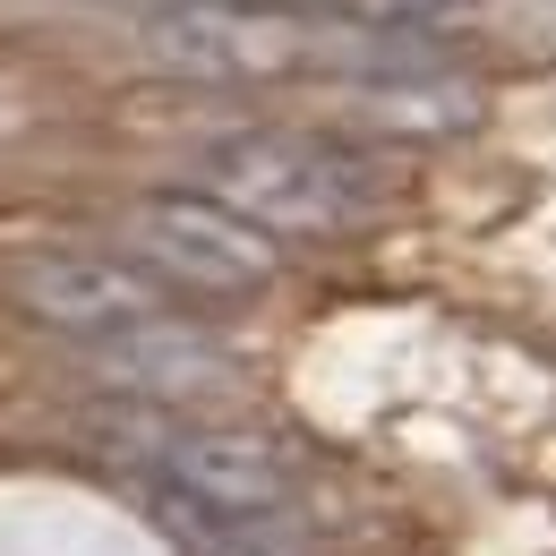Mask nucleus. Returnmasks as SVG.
<instances>
[{"label":"nucleus","mask_w":556,"mask_h":556,"mask_svg":"<svg viewBox=\"0 0 556 556\" xmlns=\"http://www.w3.org/2000/svg\"><path fill=\"white\" fill-rule=\"evenodd\" d=\"M198 198H214L223 214H240L249 231L266 240H351L368 231L394 180L351 154L334 138H308V129H231L198 154Z\"/></svg>","instance_id":"1"},{"label":"nucleus","mask_w":556,"mask_h":556,"mask_svg":"<svg viewBox=\"0 0 556 556\" xmlns=\"http://www.w3.org/2000/svg\"><path fill=\"white\" fill-rule=\"evenodd\" d=\"M103 454L112 463H138L154 488H180L198 496L206 514H231V522H282L300 505V471L275 437L257 428H223V419H180V412H129L103 419Z\"/></svg>","instance_id":"2"},{"label":"nucleus","mask_w":556,"mask_h":556,"mask_svg":"<svg viewBox=\"0 0 556 556\" xmlns=\"http://www.w3.org/2000/svg\"><path fill=\"white\" fill-rule=\"evenodd\" d=\"M129 266H146L172 300L180 291L231 300V291H266L282 275V249L266 231H249L240 214H223L214 198H198V189H163V198L129 206Z\"/></svg>","instance_id":"3"},{"label":"nucleus","mask_w":556,"mask_h":556,"mask_svg":"<svg viewBox=\"0 0 556 556\" xmlns=\"http://www.w3.org/2000/svg\"><path fill=\"white\" fill-rule=\"evenodd\" d=\"M146 52L172 77L198 86H249V77H291L317 61L308 17L291 9H257V0H180L146 17Z\"/></svg>","instance_id":"4"},{"label":"nucleus","mask_w":556,"mask_h":556,"mask_svg":"<svg viewBox=\"0 0 556 556\" xmlns=\"http://www.w3.org/2000/svg\"><path fill=\"white\" fill-rule=\"evenodd\" d=\"M86 359H94V377H103L112 394H129L146 412H180V419L214 412V403H231V394L249 386L240 343H223L214 326L180 317V308H172V317H146L129 334L86 343Z\"/></svg>","instance_id":"5"},{"label":"nucleus","mask_w":556,"mask_h":556,"mask_svg":"<svg viewBox=\"0 0 556 556\" xmlns=\"http://www.w3.org/2000/svg\"><path fill=\"white\" fill-rule=\"evenodd\" d=\"M9 300L70 343H103V334H129L146 317H172V291L112 249H35L9 266Z\"/></svg>","instance_id":"6"},{"label":"nucleus","mask_w":556,"mask_h":556,"mask_svg":"<svg viewBox=\"0 0 556 556\" xmlns=\"http://www.w3.org/2000/svg\"><path fill=\"white\" fill-rule=\"evenodd\" d=\"M351 121L377 138H463L488 121V86L454 70H394V77H351L343 86Z\"/></svg>","instance_id":"7"},{"label":"nucleus","mask_w":556,"mask_h":556,"mask_svg":"<svg viewBox=\"0 0 556 556\" xmlns=\"http://www.w3.org/2000/svg\"><path fill=\"white\" fill-rule=\"evenodd\" d=\"M146 514H154V531L180 556H308L300 531H291V514L282 522H231V514H206L198 496L154 488V480H146Z\"/></svg>","instance_id":"8"},{"label":"nucleus","mask_w":556,"mask_h":556,"mask_svg":"<svg viewBox=\"0 0 556 556\" xmlns=\"http://www.w3.org/2000/svg\"><path fill=\"white\" fill-rule=\"evenodd\" d=\"M454 9H463V0H351L343 17H359V26L377 35V26H437V17H454Z\"/></svg>","instance_id":"9"},{"label":"nucleus","mask_w":556,"mask_h":556,"mask_svg":"<svg viewBox=\"0 0 556 556\" xmlns=\"http://www.w3.org/2000/svg\"><path fill=\"white\" fill-rule=\"evenodd\" d=\"M257 9H291L300 17V9H351V0H257Z\"/></svg>","instance_id":"10"},{"label":"nucleus","mask_w":556,"mask_h":556,"mask_svg":"<svg viewBox=\"0 0 556 556\" xmlns=\"http://www.w3.org/2000/svg\"><path fill=\"white\" fill-rule=\"evenodd\" d=\"M112 9H146L154 17V9H180V0H112Z\"/></svg>","instance_id":"11"}]
</instances>
